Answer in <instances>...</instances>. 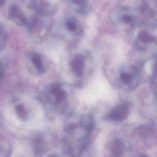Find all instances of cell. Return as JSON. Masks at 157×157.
Segmentation results:
<instances>
[{"mask_svg": "<svg viewBox=\"0 0 157 157\" xmlns=\"http://www.w3.org/2000/svg\"><path fill=\"white\" fill-rule=\"evenodd\" d=\"M90 57L87 53L74 52L69 54L63 61V67L67 78H85L88 74Z\"/></svg>", "mask_w": 157, "mask_h": 157, "instance_id": "obj_1", "label": "cell"}, {"mask_svg": "<svg viewBox=\"0 0 157 157\" xmlns=\"http://www.w3.org/2000/svg\"><path fill=\"white\" fill-rule=\"evenodd\" d=\"M119 78L124 86L129 89H134L138 85L139 75L136 67L126 66L121 68Z\"/></svg>", "mask_w": 157, "mask_h": 157, "instance_id": "obj_2", "label": "cell"}, {"mask_svg": "<svg viewBox=\"0 0 157 157\" xmlns=\"http://www.w3.org/2000/svg\"><path fill=\"white\" fill-rule=\"evenodd\" d=\"M82 33V28L79 21L71 17L66 18L62 25L61 33L64 37L75 38Z\"/></svg>", "mask_w": 157, "mask_h": 157, "instance_id": "obj_3", "label": "cell"}, {"mask_svg": "<svg viewBox=\"0 0 157 157\" xmlns=\"http://www.w3.org/2000/svg\"><path fill=\"white\" fill-rule=\"evenodd\" d=\"M60 0H32L36 10L43 15H50L57 11Z\"/></svg>", "mask_w": 157, "mask_h": 157, "instance_id": "obj_4", "label": "cell"}, {"mask_svg": "<svg viewBox=\"0 0 157 157\" xmlns=\"http://www.w3.org/2000/svg\"><path fill=\"white\" fill-rule=\"evenodd\" d=\"M29 58V67L31 71L37 74H41L45 71L46 64L42 56L33 52Z\"/></svg>", "mask_w": 157, "mask_h": 157, "instance_id": "obj_5", "label": "cell"}, {"mask_svg": "<svg viewBox=\"0 0 157 157\" xmlns=\"http://www.w3.org/2000/svg\"><path fill=\"white\" fill-rule=\"evenodd\" d=\"M129 109L130 107L128 103L120 104L112 110L109 117L113 121H121L128 117Z\"/></svg>", "mask_w": 157, "mask_h": 157, "instance_id": "obj_6", "label": "cell"}, {"mask_svg": "<svg viewBox=\"0 0 157 157\" xmlns=\"http://www.w3.org/2000/svg\"><path fill=\"white\" fill-rule=\"evenodd\" d=\"M156 40V37L147 31H142L137 35V47L139 50H145L149 44L155 42Z\"/></svg>", "mask_w": 157, "mask_h": 157, "instance_id": "obj_7", "label": "cell"}, {"mask_svg": "<svg viewBox=\"0 0 157 157\" xmlns=\"http://www.w3.org/2000/svg\"><path fill=\"white\" fill-rule=\"evenodd\" d=\"M110 148L114 157H121L124 151V145L120 139H115L112 142Z\"/></svg>", "mask_w": 157, "mask_h": 157, "instance_id": "obj_8", "label": "cell"}, {"mask_svg": "<svg viewBox=\"0 0 157 157\" xmlns=\"http://www.w3.org/2000/svg\"><path fill=\"white\" fill-rule=\"evenodd\" d=\"M123 12H121L120 15V20L121 23L129 26H132L136 23L135 17L130 13L129 9L127 8H122Z\"/></svg>", "mask_w": 157, "mask_h": 157, "instance_id": "obj_9", "label": "cell"}, {"mask_svg": "<svg viewBox=\"0 0 157 157\" xmlns=\"http://www.w3.org/2000/svg\"><path fill=\"white\" fill-rule=\"evenodd\" d=\"M70 3L72 8L80 13L86 11L88 7L87 0H70Z\"/></svg>", "mask_w": 157, "mask_h": 157, "instance_id": "obj_10", "label": "cell"}, {"mask_svg": "<svg viewBox=\"0 0 157 157\" xmlns=\"http://www.w3.org/2000/svg\"><path fill=\"white\" fill-rule=\"evenodd\" d=\"M152 77L154 78H157V56L155 59L154 64H153V67L152 69Z\"/></svg>", "mask_w": 157, "mask_h": 157, "instance_id": "obj_11", "label": "cell"}, {"mask_svg": "<svg viewBox=\"0 0 157 157\" xmlns=\"http://www.w3.org/2000/svg\"><path fill=\"white\" fill-rule=\"evenodd\" d=\"M131 157H148V156L144 153H136L132 155Z\"/></svg>", "mask_w": 157, "mask_h": 157, "instance_id": "obj_12", "label": "cell"}, {"mask_svg": "<svg viewBox=\"0 0 157 157\" xmlns=\"http://www.w3.org/2000/svg\"><path fill=\"white\" fill-rule=\"evenodd\" d=\"M2 64L0 63V78H1L2 75Z\"/></svg>", "mask_w": 157, "mask_h": 157, "instance_id": "obj_13", "label": "cell"}, {"mask_svg": "<svg viewBox=\"0 0 157 157\" xmlns=\"http://www.w3.org/2000/svg\"><path fill=\"white\" fill-rule=\"evenodd\" d=\"M5 0H0V4H1L2 2H4Z\"/></svg>", "mask_w": 157, "mask_h": 157, "instance_id": "obj_14", "label": "cell"}]
</instances>
